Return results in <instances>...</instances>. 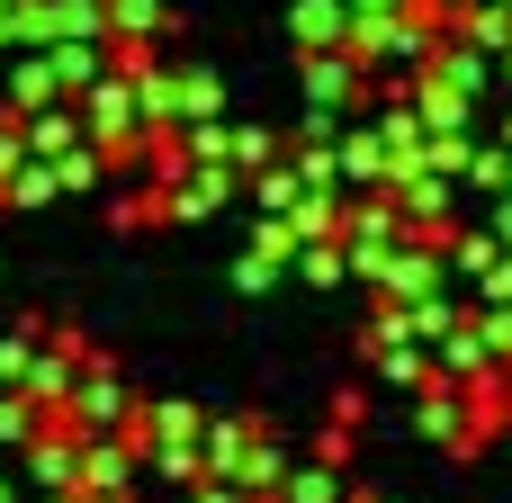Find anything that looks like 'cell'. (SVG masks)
Returning a JSON list of instances; mask_svg holds the SVG:
<instances>
[{
    "mask_svg": "<svg viewBox=\"0 0 512 503\" xmlns=\"http://www.w3.org/2000/svg\"><path fill=\"white\" fill-rule=\"evenodd\" d=\"M126 486V441L117 432H90L81 441V495H117Z\"/></svg>",
    "mask_w": 512,
    "mask_h": 503,
    "instance_id": "obj_1",
    "label": "cell"
},
{
    "mask_svg": "<svg viewBox=\"0 0 512 503\" xmlns=\"http://www.w3.org/2000/svg\"><path fill=\"white\" fill-rule=\"evenodd\" d=\"M81 441H90V432H54V441H36V486L72 495V486H81Z\"/></svg>",
    "mask_w": 512,
    "mask_h": 503,
    "instance_id": "obj_2",
    "label": "cell"
},
{
    "mask_svg": "<svg viewBox=\"0 0 512 503\" xmlns=\"http://www.w3.org/2000/svg\"><path fill=\"white\" fill-rule=\"evenodd\" d=\"M72 423H81V432H117V423H126V396H117L108 378H90V387H72Z\"/></svg>",
    "mask_w": 512,
    "mask_h": 503,
    "instance_id": "obj_3",
    "label": "cell"
},
{
    "mask_svg": "<svg viewBox=\"0 0 512 503\" xmlns=\"http://www.w3.org/2000/svg\"><path fill=\"white\" fill-rule=\"evenodd\" d=\"M36 441V396H0V450Z\"/></svg>",
    "mask_w": 512,
    "mask_h": 503,
    "instance_id": "obj_4",
    "label": "cell"
},
{
    "mask_svg": "<svg viewBox=\"0 0 512 503\" xmlns=\"http://www.w3.org/2000/svg\"><path fill=\"white\" fill-rule=\"evenodd\" d=\"M288 503H342V486H333L324 468H297V477H288Z\"/></svg>",
    "mask_w": 512,
    "mask_h": 503,
    "instance_id": "obj_5",
    "label": "cell"
},
{
    "mask_svg": "<svg viewBox=\"0 0 512 503\" xmlns=\"http://www.w3.org/2000/svg\"><path fill=\"white\" fill-rule=\"evenodd\" d=\"M198 503H252V495H243L234 477H216V486H198Z\"/></svg>",
    "mask_w": 512,
    "mask_h": 503,
    "instance_id": "obj_6",
    "label": "cell"
},
{
    "mask_svg": "<svg viewBox=\"0 0 512 503\" xmlns=\"http://www.w3.org/2000/svg\"><path fill=\"white\" fill-rule=\"evenodd\" d=\"M54 503H72V495H54Z\"/></svg>",
    "mask_w": 512,
    "mask_h": 503,
    "instance_id": "obj_7",
    "label": "cell"
},
{
    "mask_svg": "<svg viewBox=\"0 0 512 503\" xmlns=\"http://www.w3.org/2000/svg\"><path fill=\"white\" fill-rule=\"evenodd\" d=\"M360 503H369V495H360Z\"/></svg>",
    "mask_w": 512,
    "mask_h": 503,
    "instance_id": "obj_8",
    "label": "cell"
}]
</instances>
